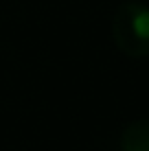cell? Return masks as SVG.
<instances>
[{
  "instance_id": "cell-1",
  "label": "cell",
  "mask_w": 149,
  "mask_h": 151,
  "mask_svg": "<svg viewBox=\"0 0 149 151\" xmlns=\"http://www.w3.org/2000/svg\"><path fill=\"white\" fill-rule=\"evenodd\" d=\"M112 35L123 55L132 59L149 57V4L123 2L112 20Z\"/></svg>"
},
{
  "instance_id": "cell-2",
  "label": "cell",
  "mask_w": 149,
  "mask_h": 151,
  "mask_svg": "<svg viewBox=\"0 0 149 151\" xmlns=\"http://www.w3.org/2000/svg\"><path fill=\"white\" fill-rule=\"evenodd\" d=\"M121 151H149V118H138L125 127Z\"/></svg>"
}]
</instances>
